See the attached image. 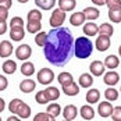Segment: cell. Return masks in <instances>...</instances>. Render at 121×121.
<instances>
[{
    "label": "cell",
    "mask_w": 121,
    "mask_h": 121,
    "mask_svg": "<svg viewBox=\"0 0 121 121\" xmlns=\"http://www.w3.org/2000/svg\"><path fill=\"white\" fill-rule=\"evenodd\" d=\"M46 60L56 67H63L74 56V38L68 28H52L43 46Z\"/></svg>",
    "instance_id": "obj_1"
},
{
    "label": "cell",
    "mask_w": 121,
    "mask_h": 121,
    "mask_svg": "<svg viewBox=\"0 0 121 121\" xmlns=\"http://www.w3.org/2000/svg\"><path fill=\"white\" fill-rule=\"evenodd\" d=\"M93 52V43L88 36H79L74 40V56L77 59L85 60Z\"/></svg>",
    "instance_id": "obj_2"
},
{
    "label": "cell",
    "mask_w": 121,
    "mask_h": 121,
    "mask_svg": "<svg viewBox=\"0 0 121 121\" xmlns=\"http://www.w3.org/2000/svg\"><path fill=\"white\" fill-rule=\"evenodd\" d=\"M65 20V11H63L60 9H56L50 15V26L52 28H60L63 22Z\"/></svg>",
    "instance_id": "obj_3"
},
{
    "label": "cell",
    "mask_w": 121,
    "mask_h": 121,
    "mask_svg": "<svg viewBox=\"0 0 121 121\" xmlns=\"http://www.w3.org/2000/svg\"><path fill=\"white\" fill-rule=\"evenodd\" d=\"M54 79V73L53 70L50 68H42L39 73H38V82L42 85H49L53 82Z\"/></svg>",
    "instance_id": "obj_4"
},
{
    "label": "cell",
    "mask_w": 121,
    "mask_h": 121,
    "mask_svg": "<svg viewBox=\"0 0 121 121\" xmlns=\"http://www.w3.org/2000/svg\"><path fill=\"white\" fill-rule=\"evenodd\" d=\"M32 54V49L29 45H20L17 50H15V56L18 60H22V61H26Z\"/></svg>",
    "instance_id": "obj_5"
},
{
    "label": "cell",
    "mask_w": 121,
    "mask_h": 121,
    "mask_svg": "<svg viewBox=\"0 0 121 121\" xmlns=\"http://www.w3.org/2000/svg\"><path fill=\"white\" fill-rule=\"evenodd\" d=\"M113 109H114V107L111 106V103L107 102V100H104V102H100V103H99V106H97V113H99L100 117L107 118V117L111 116Z\"/></svg>",
    "instance_id": "obj_6"
},
{
    "label": "cell",
    "mask_w": 121,
    "mask_h": 121,
    "mask_svg": "<svg viewBox=\"0 0 121 121\" xmlns=\"http://www.w3.org/2000/svg\"><path fill=\"white\" fill-rule=\"evenodd\" d=\"M89 70H91V74H92L93 77H100V75H103V74H104L106 67H104L103 61L95 60V61H92V63H91Z\"/></svg>",
    "instance_id": "obj_7"
},
{
    "label": "cell",
    "mask_w": 121,
    "mask_h": 121,
    "mask_svg": "<svg viewBox=\"0 0 121 121\" xmlns=\"http://www.w3.org/2000/svg\"><path fill=\"white\" fill-rule=\"evenodd\" d=\"M118 81H120V75L116 73L114 70H110L109 73L103 74V82L106 85H109V86H114V85L118 84Z\"/></svg>",
    "instance_id": "obj_8"
},
{
    "label": "cell",
    "mask_w": 121,
    "mask_h": 121,
    "mask_svg": "<svg viewBox=\"0 0 121 121\" xmlns=\"http://www.w3.org/2000/svg\"><path fill=\"white\" fill-rule=\"evenodd\" d=\"M95 46L99 52H106L110 48V36L106 35H99L96 38V42H95Z\"/></svg>",
    "instance_id": "obj_9"
},
{
    "label": "cell",
    "mask_w": 121,
    "mask_h": 121,
    "mask_svg": "<svg viewBox=\"0 0 121 121\" xmlns=\"http://www.w3.org/2000/svg\"><path fill=\"white\" fill-rule=\"evenodd\" d=\"M61 89H63V92L67 95V96H77L78 93H79V85L77 84V82H70V84L67 85H63L61 86Z\"/></svg>",
    "instance_id": "obj_10"
},
{
    "label": "cell",
    "mask_w": 121,
    "mask_h": 121,
    "mask_svg": "<svg viewBox=\"0 0 121 121\" xmlns=\"http://www.w3.org/2000/svg\"><path fill=\"white\" fill-rule=\"evenodd\" d=\"M77 116H78V109H77L74 104H67V106L64 107V110H63V117H64V120L73 121Z\"/></svg>",
    "instance_id": "obj_11"
},
{
    "label": "cell",
    "mask_w": 121,
    "mask_h": 121,
    "mask_svg": "<svg viewBox=\"0 0 121 121\" xmlns=\"http://www.w3.org/2000/svg\"><path fill=\"white\" fill-rule=\"evenodd\" d=\"M35 88H36V82H35L34 79H29V78L24 79V81L20 84V91L24 92V93H31V92H34Z\"/></svg>",
    "instance_id": "obj_12"
},
{
    "label": "cell",
    "mask_w": 121,
    "mask_h": 121,
    "mask_svg": "<svg viewBox=\"0 0 121 121\" xmlns=\"http://www.w3.org/2000/svg\"><path fill=\"white\" fill-rule=\"evenodd\" d=\"M13 50H14V48H13L11 42L10 40H3V42H0V57H9V56H11Z\"/></svg>",
    "instance_id": "obj_13"
},
{
    "label": "cell",
    "mask_w": 121,
    "mask_h": 121,
    "mask_svg": "<svg viewBox=\"0 0 121 121\" xmlns=\"http://www.w3.org/2000/svg\"><path fill=\"white\" fill-rule=\"evenodd\" d=\"M78 85L81 88H91L93 85V75L89 73H84L78 78Z\"/></svg>",
    "instance_id": "obj_14"
},
{
    "label": "cell",
    "mask_w": 121,
    "mask_h": 121,
    "mask_svg": "<svg viewBox=\"0 0 121 121\" xmlns=\"http://www.w3.org/2000/svg\"><path fill=\"white\" fill-rule=\"evenodd\" d=\"M15 116H18V117L22 118V120L29 118V117H31V107H29L26 103L21 102V104L18 106V109H17V111H15Z\"/></svg>",
    "instance_id": "obj_15"
},
{
    "label": "cell",
    "mask_w": 121,
    "mask_h": 121,
    "mask_svg": "<svg viewBox=\"0 0 121 121\" xmlns=\"http://www.w3.org/2000/svg\"><path fill=\"white\" fill-rule=\"evenodd\" d=\"M86 21V18H85L84 13L82 11H77V13H73L71 14V17H70V22L73 26H79V25H82Z\"/></svg>",
    "instance_id": "obj_16"
},
{
    "label": "cell",
    "mask_w": 121,
    "mask_h": 121,
    "mask_svg": "<svg viewBox=\"0 0 121 121\" xmlns=\"http://www.w3.org/2000/svg\"><path fill=\"white\" fill-rule=\"evenodd\" d=\"M103 64H104L106 68H109V70H114V68L118 67V64H120V59H118L117 56H114V54H110V56H107V57L104 59Z\"/></svg>",
    "instance_id": "obj_17"
},
{
    "label": "cell",
    "mask_w": 121,
    "mask_h": 121,
    "mask_svg": "<svg viewBox=\"0 0 121 121\" xmlns=\"http://www.w3.org/2000/svg\"><path fill=\"white\" fill-rule=\"evenodd\" d=\"M97 32H99V26H97L95 22H86V24L84 25L85 36L92 38V36H95V35H97Z\"/></svg>",
    "instance_id": "obj_18"
},
{
    "label": "cell",
    "mask_w": 121,
    "mask_h": 121,
    "mask_svg": "<svg viewBox=\"0 0 121 121\" xmlns=\"http://www.w3.org/2000/svg\"><path fill=\"white\" fill-rule=\"evenodd\" d=\"M84 15L86 20H89V21H95L99 18V15H100V11L97 10L96 7H86L84 11Z\"/></svg>",
    "instance_id": "obj_19"
},
{
    "label": "cell",
    "mask_w": 121,
    "mask_h": 121,
    "mask_svg": "<svg viewBox=\"0 0 121 121\" xmlns=\"http://www.w3.org/2000/svg\"><path fill=\"white\" fill-rule=\"evenodd\" d=\"M10 38L14 42H20L25 38L24 28H10Z\"/></svg>",
    "instance_id": "obj_20"
},
{
    "label": "cell",
    "mask_w": 121,
    "mask_h": 121,
    "mask_svg": "<svg viewBox=\"0 0 121 121\" xmlns=\"http://www.w3.org/2000/svg\"><path fill=\"white\" fill-rule=\"evenodd\" d=\"M79 114H81V117L84 118V120H93V117H95V110L92 109L89 104H84L81 110H79Z\"/></svg>",
    "instance_id": "obj_21"
},
{
    "label": "cell",
    "mask_w": 121,
    "mask_h": 121,
    "mask_svg": "<svg viewBox=\"0 0 121 121\" xmlns=\"http://www.w3.org/2000/svg\"><path fill=\"white\" fill-rule=\"evenodd\" d=\"M45 95H46L49 102H53V100H57L60 97V91L56 86H49L45 89Z\"/></svg>",
    "instance_id": "obj_22"
},
{
    "label": "cell",
    "mask_w": 121,
    "mask_h": 121,
    "mask_svg": "<svg viewBox=\"0 0 121 121\" xmlns=\"http://www.w3.org/2000/svg\"><path fill=\"white\" fill-rule=\"evenodd\" d=\"M99 99H100V92H99L97 89H89V91L86 92V102H88L89 104L97 103Z\"/></svg>",
    "instance_id": "obj_23"
},
{
    "label": "cell",
    "mask_w": 121,
    "mask_h": 121,
    "mask_svg": "<svg viewBox=\"0 0 121 121\" xmlns=\"http://www.w3.org/2000/svg\"><path fill=\"white\" fill-rule=\"evenodd\" d=\"M77 6L75 0H59V9L63 11H73Z\"/></svg>",
    "instance_id": "obj_24"
},
{
    "label": "cell",
    "mask_w": 121,
    "mask_h": 121,
    "mask_svg": "<svg viewBox=\"0 0 121 121\" xmlns=\"http://www.w3.org/2000/svg\"><path fill=\"white\" fill-rule=\"evenodd\" d=\"M35 4H36L40 10L48 11V10H52L54 7L56 0H35Z\"/></svg>",
    "instance_id": "obj_25"
},
{
    "label": "cell",
    "mask_w": 121,
    "mask_h": 121,
    "mask_svg": "<svg viewBox=\"0 0 121 121\" xmlns=\"http://www.w3.org/2000/svg\"><path fill=\"white\" fill-rule=\"evenodd\" d=\"M34 73H35V65H34V63H31V61L22 63V65H21V74H22V75L31 77V75H34Z\"/></svg>",
    "instance_id": "obj_26"
},
{
    "label": "cell",
    "mask_w": 121,
    "mask_h": 121,
    "mask_svg": "<svg viewBox=\"0 0 121 121\" xmlns=\"http://www.w3.org/2000/svg\"><path fill=\"white\" fill-rule=\"evenodd\" d=\"M46 113H48L49 116H52V117H59L61 114V106L59 103H50L48 106V109H46Z\"/></svg>",
    "instance_id": "obj_27"
},
{
    "label": "cell",
    "mask_w": 121,
    "mask_h": 121,
    "mask_svg": "<svg viewBox=\"0 0 121 121\" xmlns=\"http://www.w3.org/2000/svg\"><path fill=\"white\" fill-rule=\"evenodd\" d=\"M1 70H3L4 74H14L15 70H17V64L13 60H6L3 63V65H1Z\"/></svg>",
    "instance_id": "obj_28"
},
{
    "label": "cell",
    "mask_w": 121,
    "mask_h": 121,
    "mask_svg": "<svg viewBox=\"0 0 121 121\" xmlns=\"http://www.w3.org/2000/svg\"><path fill=\"white\" fill-rule=\"evenodd\" d=\"M57 81H59V84H60L61 86H63V85L70 84V82H73V81H74L73 74H71V73H67V71L60 73V74H59V77H57Z\"/></svg>",
    "instance_id": "obj_29"
},
{
    "label": "cell",
    "mask_w": 121,
    "mask_h": 121,
    "mask_svg": "<svg viewBox=\"0 0 121 121\" xmlns=\"http://www.w3.org/2000/svg\"><path fill=\"white\" fill-rule=\"evenodd\" d=\"M104 97H106L107 102H114V100L118 99V91L114 89L113 86H109V88L104 91Z\"/></svg>",
    "instance_id": "obj_30"
},
{
    "label": "cell",
    "mask_w": 121,
    "mask_h": 121,
    "mask_svg": "<svg viewBox=\"0 0 121 121\" xmlns=\"http://www.w3.org/2000/svg\"><path fill=\"white\" fill-rule=\"evenodd\" d=\"M40 29H42L40 21H29L26 24V31L29 34H38V32H40Z\"/></svg>",
    "instance_id": "obj_31"
},
{
    "label": "cell",
    "mask_w": 121,
    "mask_h": 121,
    "mask_svg": "<svg viewBox=\"0 0 121 121\" xmlns=\"http://www.w3.org/2000/svg\"><path fill=\"white\" fill-rule=\"evenodd\" d=\"M113 32H114V29H113L111 24H109V22H103V24L99 26V32H97V34H100V35H106V36H111Z\"/></svg>",
    "instance_id": "obj_32"
},
{
    "label": "cell",
    "mask_w": 121,
    "mask_h": 121,
    "mask_svg": "<svg viewBox=\"0 0 121 121\" xmlns=\"http://www.w3.org/2000/svg\"><path fill=\"white\" fill-rule=\"evenodd\" d=\"M109 18L111 20V22H121V7L120 9H114V10H109Z\"/></svg>",
    "instance_id": "obj_33"
},
{
    "label": "cell",
    "mask_w": 121,
    "mask_h": 121,
    "mask_svg": "<svg viewBox=\"0 0 121 121\" xmlns=\"http://www.w3.org/2000/svg\"><path fill=\"white\" fill-rule=\"evenodd\" d=\"M26 18H28V22L29 21H42V13L39 11V10H36V9L29 10Z\"/></svg>",
    "instance_id": "obj_34"
},
{
    "label": "cell",
    "mask_w": 121,
    "mask_h": 121,
    "mask_svg": "<svg viewBox=\"0 0 121 121\" xmlns=\"http://www.w3.org/2000/svg\"><path fill=\"white\" fill-rule=\"evenodd\" d=\"M46 39H48V34L46 32H39V34L35 35V43L39 48H43L45 43H46Z\"/></svg>",
    "instance_id": "obj_35"
},
{
    "label": "cell",
    "mask_w": 121,
    "mask_h": 121,
    "mask_svg": "<svg viewBox=\"0 0 121 121\" xmlns=\"http://www.w3.org/2000/svg\"><path fill=\"white\" fill-rule=\"evenodd\" d=\"M10 28H24V20L21 17H13L10 21Z\"/></svg>",
    "instance_id": "obj_36"
},
{
    "label": "cell",
    "mask_w": 121,
    "mask_h": 121,
    "mask_svg": "<svg viewBox=\"0 0 121 121\" xmlns=\"http://www.w3.org/2000/svg\"><path fill=\"white\" fill-rule=\"evenodd\" d=\"M35 100H36V103H39V104H46V103H49L48 97H46V95H45V91H39V92H36Z\"/></svg>",
    "instance_id": "obj_37"
},
{
    "label": "cell",
    "mask_w": 121,
    "mask_h": 121,
    "mask_svg": "<svg viewBox=\"0 0 121 121\" xmlns=\"http://www.w3.org/2000/svg\"><path fill=\"white\" fill-rule=\"evenodd\" d=\"M21 102H22V100H20V99H14V100L10 102V104H9V110L11 111V114H15V111H17V109H18V106L21 104Z\"/></svg>",
    "instance_id": "obj_38"
},
{
    "label": "cell",
    "mask_w": 121,
    "mask_h": 121,
    "mask_svg": "<svg viewBox=\"0 0 121 121\" xmlns=\"http://www.w3.org/2000/svg\"><path fill=\"white\" fill-rule=\"evenodd\" d=\"M106 6L109 7V10L120 9L121 7V0H106Z\"/></svg>",
    "instance_id": "obj_39"
},
{
    "label": "cell",
    "mask_w": 121,
    "mask_h": 121,
    "mask_svg": "<svg viewBox=\"0 0 121 121\" xmlns=\"http://www.w3.org/2000/svg\"><path fill=\"white\" fill-rule=\"evenodd\" d=\"M50 116H49L46 111H40V113H36L35 117H34V121H49Z\"/></svg>",
    "instance_id": "obj_40"
},
{
    "label": "cell",
    "mask_w": 121,
    "mask_h": 121,
    "mask_svg": "<svg viewBox=\"0 0 121 121\" xmlns=\"http://www.w3.org/2000/svg\"><path fill=\"white\" fill-rule=\"evenodd\" d=\"M111 118H113V121H121V106H117L113 109Z\"/></svg>",
    "instance_id": "obj_41"
},
{
    "label": "cell",
    "mask_w": 121,
    "mask_h": 121,
    "mask_svg": "<svg viewBox=\"0 0 121 121\" xmlns=\"http://www.w3.org/2000/svg\"><path fill=\"white\" fill-rule=\"evenodd\" d=\"M7 86H9V81H7V78H6L4 75H0V92H1V91H6Z\"/></svg>",
    "instance_id": "obj_42"
},
{
    "label": "cell",
    "mask_w": 121,
    "mask_h": 121,
    "mask_svg": "<svg viewBox=\"0 0 121 121\" xmlns=\"http://www.w3.org/2000/svg\"><path fill=\"white\" fill-rule=\"evenodd\" d=\"M7 17H9V9H6V7H3V6H0V20L6 21V20H7Z\"/></svg>",
    "instance_id": "obj_43"
},
{
    "label": "cell",
    "mask_w": 121,
    "mask_h": 121,
    "mask_svg": "<svg viewBox=\"0 0 121 121\" xmlns=\"http://www.w3.org/2000/svg\"><path fill=\"white\" fill-rule=\"evenodd\" d=\"M6 31H7V22L3 21V20H0V35L6 34Z\"/></svg>",
    "instance_id": "obj_44"
},
{
    "label": "cell",
    "mask_w": 121,
    "mask_h": 121,
    "mask_svg": "<svg viewBox=\"0 0 121 121\" xmlns=\"http://www.w3.org/2000/svg\"><path fill=\"white\" fill-rule=\"evenodd\" d=\"M0 6H3V7H6V9L10 10V7L13 6V1L11 0H0Z\"/></svg>",
    "instance_id": "obj_45"
},
{
    "label": "cell",
    "mask_w": 121,
    "mask_h": 121,
    "mask_svg": "<svg viewBox=\"0 0 121 121\" xmlns=\"http://www.w3.org/2000/svg\"><path fill=\"white\" fill-rule=\"evenodd\" d=\"M92 3L96 4V6H104L106 4V0H92Z\"/></svg>",
    "instance_id": "obj_46"
},
{
    "label": "cell",
    "mask_w": 121,
    "mask_h": 121,
    "mask_svg": "<svg viewBox=\"0 0 121 121\" xmlns=\"http://www.w3.org/2000/svg\"><path fill=\"white\" fill-rule=\"evenodd\" d=\"M4 109H6V102H4V99L0 97V113L4 111Z\"/></svg>",
    "instance_id": "obj_47"
},
{
    "label": "cell",
    "mask_w": 121,
    "mask_h": 121,
    "mask_svg": "<svg viewBox=\"0 0 121 121\" xmlns=\"http://www.w3.org/2000/svg\"><path fill=\"white\" fill-rule=\"evenodd\" d=\"M7 121H21V118H20L18 116H10V117L7 118Z\"/></svg>",
    "instance_id": "obj_48"
},
{
    "label": "cell",
    "mask_w": 121,
    "mask_h": 121,
    "mask_svg": "<svg viewBox=\"0 0 121 121\" xmlns=\"http://www.w3.org/2000/svg\"><path fill=\"white\" fill-rule=\"evenodd\" d=\"M18 1H20L21 4H24V3H26V1H29V0H18Z\"/></svg>",
    "instance_id": "obj_49"
},
{
    "label": "cell",
    "mask_w": 121,
    "mask_h": 121,
    "mask_svg": "<svg viewBox=\"0 0 121 121\" xmlns=\"http://www.w3.org/2000/svg\"><path fill=\"white\" fill-rule=\"evenodd\" d=\"M49 121H56V118H54V117H52V116H50V118H49Z\"/></svg>",
    "instance_id": "obj_50"
},
{
    "label": "cell",
    "mask_w": 121,
    "mask_h": 121,
    "mask_svg": "<svg viewBox=\"0 0 121 121\" xmlns=\"http://www.w3.org/2000/svg\"><path fill=\"white\" fill-rule=\"evenodd\" d=\"M118 54H120V56H121V46H120V48H118Z\"/></svg>",
    "instance_id": "obj_51"
},
{
    "label": "cell",
    "mask_w": 121,
    "mask_h": 121,
    "mask_svg": "<svg viewBox=\"0 0 121 121\" xmlns=\"http://www.w3.org/2000/svg\"><path fill=\"white\" fill-rule=\"evenodd\" d=\"M120 92H121V88H120Z\"/></svg>",
    "instance_id": "obj_52"
},
{
    "label": "cell",
    "mask_w": 121,
    "mask_h": 121,
    "mask_svg": "<svg viewBox=\"0 0 121 121\" xmlns=\"http://www.w3.org/2000/svg\"><path fill=\"white\" fill-rule=\"evenodd\" d=\"M64 121H68V120H64Z\"/></svg>",
    "instance_id": "obj_53"
},
{
    "label": "cell",
    "mask_w": 121,
    "mask_h": 121,
    "mask_svg": "<svg viewBox=\"0 0 121 121\" xmlns=\"http://www.w3.org/2000/svg\"><path fill=\"white\" fill-rule=\"evenodd\" d=\"M0 121H1V118H0Z\"/></svg>",
    "instance_id": "obj_54"
}]
</instances>
